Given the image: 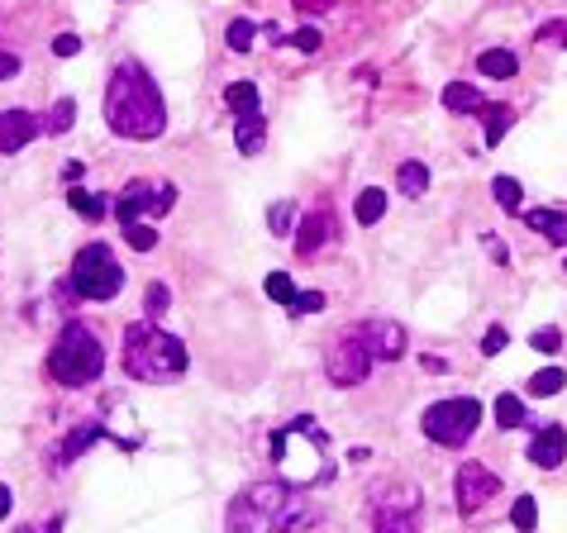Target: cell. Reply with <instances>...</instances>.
I'll use <instances>...</instances> for the list:
<instances>
[{
    "instance_id": "cell-29",
    "label": "cell",
    "mask_w": 567,
    "mask_h": 533,
    "mask_svg": "<svg viewBox=\"0 0 567 533\" xmlns=\"http://www.w3.org/2000/svg\"><path fill=\"white\" fill-rule=\"evenodd\" d=\"M510 105H487V148H496L500 139H506V129H510Z\"/></svg>"
},
{
    "instance_id": "cell-1",
    "label": "cell",
    "mask_w": 567,
    "mask_h": 533,
    "mask_svg": "<svg viewBox=\"0 0 567 533\" xmlns=\"http://www.w3.org/2000/svg\"><path fill=\"white\" fill-rule=\"evenodd\" d=\"M105 124L120 133V139H158L167 129V100L158 91V81L143 72L139 62H120L105 86Z\"/></svg>"
},
{
    "instance_id": "cell-43",
    "label": "cell",
    "mask_w": 567,
    "mask_h": 533,
    "mask_svg": "<svg viewBox=\"0 0 567 533\" xmlns=\"http://www.w3.org/2000/svg\"><path fill=\"white\" fill-rule=\"evenodd\" d=\"M10 505H14V500H10V486L0 481V519H10Z\"/></svg>"
},
{
    "instance_id": "cell-30",
    "label": "cell",
    "mask_w": 567,
    "mask_h": 533,
    "mask_svg": "<svg viewBox=\"0 0 567 533\" xmlns=\"http://www.w3.org/2000/svg\"><path fill=\"white\" fill-rule=\"evenodd\" d=\"M253 33H258V24H253V20H233V24H229V33H224V43L233 48V53H248V48H253Z\"/></svg>"
},
{
    "instance_id": "cell-25",
    "label": "cell",
    "mask_w": 567,
    "mask_h": 533,
    "mask_svg": "<svg viewBox=\"0 0 567 533\" xmlns=\"http://www.w3.org/2000/svg\"><path fill=\"white\" fill-rule=\"evenodd\" d=\"M444 105L448 110H481V95L467 86V81H448V86H444Z\"/></svg>"
},
{
    "instance_id": "cell-11",
    "label": "cell",
    "mask_w": 567,
    "mask_h": 533,
    "mask_svg": "<svg viewBox=\"0 0 567 533\" xmlns=\"http://www.w3.org/2000/svg\"><path fill=\"white\" fill-rule=\"evenodd\" d=\"M491 495H500V481L481 462H462L458 466V510L462 514H477V510L491 505Z\"/></svg>"
},
{
    "instance_id": "cell-14",
    "label": "cell",
    "mask_w": 567,
    "mask_h": 533,
    "mask_svg": "<svg viewBox=\"0 0 567 533\" xmlns=\"http://www.w3.org/2000/svg\"><path fill=\"white\" fill-rule=\"evenodd\" d=\"M329 239H334V210L320 205V210H310L306 220H300V229H296V253L310 257V253H320Z\"/></svg>"
},
{
    "instance_id": "cell-26",
    "label": "cell",
    "mask_w": 567,
    "mask_h": 533,
    "mask_svg": "<svg viewBox=\"0 0 567 533\" xmlns=\"http://www.w3.org/2000/svg\"><path fill=\"white\" fill-rule=\"evenodd\" d=\"M72 124H77V100H72V95H62V100H58V105H53V110H48V120H43V129H48V133H67V129H72Z\"/></svg>"
},
{
    "instance_id": "cell-12",
    "label": "cell",
    "mask_w": 567,
    "mask_h": 533,
    "mask_svg": "<svg viewBox=\"0 0 567 533\" xmlns=\"http://www.w3.org/2000/svg\"><path fill=\"white\" fill-rule=\"evenodd\" d=\"M43 133V120L33 110H0V158L20 153Z\"/></svg>"
},
{
    "instance_id": "cell-33",
    "label": "cell",
    "mask_w": 567,
    "mask_h": 533,
    "mask_svg": "<svg viewBox=\"0 0 567 533\" xmlns=\"http://www.w3.org/2000/svg\"><path fill=\"white\" fill-rule=\"evenodd\" d=\"M124 239H129L133 253H153V248H158V229H148V224L139 220V224H129V229H124Z\"/></svg>"
},
{
    "instance_id": "cell-4",
    "label": "cell",
    "mask_w": 567,
    "mask_h": 533,
    "mask_svg": "<svg viewBox=\"0 0 567 533\" xmlns=\"http://www.w3.org/2000/svg\"><path fill=\"white\" fill-rule=\"evenodd\" d=\"M325 447H329V433L310 420V414H296L287 429L272 433V462L281 481H291V486H315V481L329 476L325 466Z\"/></svg>"
},
{
    "instance_id": "cell-8",
    "label": "cell",
    "mask_w": 567,
    "mask_h": 533,
    "mask_svg": "<svg viewBox=\"0 0 567 533\" xmlns=\"http://www.w3.org/2000/svg\"><path fill=\"white\" fill-rule=\"evenodd\" d=\"M477 424H481V405H477L472 395H448V400H434V405L425 410V420H420L425 438L444 443V447H462V443L477 433Z\"/></svg>"
},
{
    "instance_id": "cell-44",
    "label": "cell",
    "mask_w": 567,
    "mask_h": 533,
    "mask_svg": "<svg viewBox=\"0 0 567 533\" xmlns=\"http://www.w3.org/2000/svg\"><path fill=\"white\" fill-rule=\"evenodd\" d=\"M425 372H448V362H444V357H434V353H429V357H425Z\"/></svg>"
},
{
    "instance_id": "cell-32",
    "label": "cell",
    "mask_w": 567,
    "mask_h": 533,
    "mask_svg": "<svg viewBox=\"0 0 567 533\" xmlns=\"http://www.w3.org/2000/svg\"><path fill=\"white\" fill-rule=\"evenodd\" d=\"M510 519H515V528H520V533H534V524H539V505H534V495H520V500H515Z\"/></svg>"
},
{
    "instance_id": "cell-5",
    "label": "cell",
    "mask_w": 567,
    "mask_h": 533,
    "mask_svg": "<svg viewBox=\"0 0 567 533\" xmlns=\"http://www.w3.org/2000/svg\"><path fill=\"white\" fill-rule=\"evenodd\" d=\"M48 372H53V381L67 391H81V386H91V381H100V372H105V348H100L96 329L81 324V320L67 324L58 333L53 353H48Z\"/></svg>"
},
{
    "instance_id": "cell-31",
    "label": "cell",
    "mask_w": 567,
    "mask_h": 533,
    "mask_svg": "<svg viewBox=\"0 0 567 533\" xmlns=\"http://www.w3.org/2000/svg\"><path fill=\"white\" fill-rule=\"evenodd\" d=\"M262 291H267V300H277V305H291V300H296V286H291L287 272H272L262 281Z\"/></svg>"
},
{
    "instance_id": "cell-7",
    "label": "cell",
    "mask_w": 567,
    "mask_h": 533,
    "mask_svg": "<svg viewBox=\"0 0 567 533\" xmlns=\"http://www.w3.org/2000/svg\"><path fill=\"white\" fill-rule=\"evenodd\" d=\"M72 291L81 300H114L124 291V266L105 243H87L72 257Z\"/></svg>"
},
{
    "instance_id": "cell-15",
    "label": "cell",
    "mask_w": 567,
    "mask_h": 533,
    "mask_svg": "<svg viewBox=\"0 0 567 533\" xmlns=\"http://www.w3.org/2000/svg\"><path fill=\"white\" fill-rule=\"evenodd\" d=\"M534 466H562L567 457V433L558 424H534V443H529V453H525Z\"/></svg>"
},
{
    "instance_id": "cell-37",
    "label": "cell",
    "mask_w": 567,
    "mask_h": 533,
    "mask_svg": "<svg viewBox=\"0 0 567 533\" xmlns=\"http://www.w3.org/2000/svg\"><path fill=\"white\" fill-rule=\"evenodd\" d=\"M291 43L300 48V53H320V43H325V39H320V29H315V24H306V29H296V33H291Z\"/></svg>"
},
{
    "instance_id": "cell-41",
    "label": "cell",
    "mask_w": 567,
    "mask_h": 533,
    "mask_svg": "<svg viewBox=\"0 0 567 533\" xmlns=\"http://www.w3.org/2000/svg\"><path fill=\"white\" fill-rule=\"evenodd\" d=\"M539 43H567V20H553L539 29Z\"/></svg>"
},
{
    "instance_id": "cell-36",
    "label": "cell",
    "mask_w": 567,
    "mask_h": 533,
    "mask_svg": "<svg viewBox=\"0 0 567 533\" xmlns=\"http://www.w3.org/2000/svg\"><path fill=\"white\" fill-rule=\"evenodd\" d=\"M325 305H329L325 291H300V295L291 300V314H320Z\"/></svg>"
},
{
    "instance_id": "cell-10",
    "label": "cell",
    "mask_w": 567,
    "mask_h": 533,
    "mask_svg": "<svg viewBox=\"0 0 567 533\" xmlns=\"http://www.w3.org/2000/svg\"><path fill=\"white\" fill-rule=\"evenodd\" d=\"M177 205V186L172 181H162V186H153V181H129V186L120 191V200H114V214H120V224H139L143 214H167Z\"/></svg>"
},
{
    "instance_id": "cell-34",
    "label": "cell",
    "mask_w": 567,
    "mask_h": 533,
    "mask_svg": "<svg viewBox=\"0 0 567 533\" xmlns=\"http://www.w3.org/2000/svg\"><path fill=\"white\" fill-rule=\"evenodd\" d=\"M143 305H148V320H162L167 305H172V291H167L162 281H153V286L143 291Z\"/></svg>"
},
{
    "instance_id": "cell-40",
    "label": "cell",
    "mask_w": 567,
    "mask_h": 533,
    "mask_svg": "<svg viewBox=\"0 0 567 533\" xmlns=\"http://www.w3.org/2000/svg\"><path fill=\"white\" fill-rule=\"evenodd\" d=\"M500 348H506V329H500V324H491V329H487V339H481V353H487V357H496Z\"/></svg>"
},
{
    "instance_id": "cell-24",
    "label": "cell",
    "mask_w": 567,
    "mask_h": 533,
    "mask_svg": "<svg viewBox=\"0 0 567 533\" xmlns=\"http://www.w3.org/2000/svg\"><path fill=\"white\" fill-rule=\"evenodd\" d=\"M496 424H500V429H520V424H529V420H525V400L510 395V391L496 395Z\"/></svg>"
},
{
    "instance_id": "cell-45",
    "label": "cell",
    "mask_w": 567,
    "mask_h": 533,
    "mask_svg": "<svg viewBox=\"0 0 567 533\" xmlns=\"http://www.w3.org/2000/svg\"><path fill=\"white\" fill-rule=\"evenodd\" d=\"M0 53H5V48H0Z\"/></svg>"
},
{
    "instance_id": "cell-18",
    "label": "cell",
    "mask_w": 567,
    "mask_h": 533,
    "mask_svg": "<svg viewBox=\"0 0 567 533\" xmlns=\"http://www.w3.org/2000/svg\"><path fill=\"white\" fill-rule=\"evenodd\" d=\"M534 233H544L548 243H567V210H529L525 214Z\"/></svg>"
},
{
    "instance_id": "cell-42",
    "label": "cell",
    "mask_w": 567,
    "mask_h": 533,
    "mask_svg": "<svg viewBox=\"0 0 567 533\" xmlns=\"http://www.w3.org/2000/svg\"><path fill=\"white\" fill-rule=\"evenodd\" d=\"M10 77H20V58H14V53H0V81H10Z\"/></svg>"
},
{
    "instance_id": "cell-27",
    "label": "cell",
    "mask_w": 567,
    "mask_h": 533,
    "mask_svg": "<svg viewBox=\"0 0 567 533\" xmlns=\"http://www.w3.org/2000/svg\"><path fill=\"white\" fill-rule=\"evenodd\" d=\"M491 191H496V205L506 214H515V210H520V200H525V191H520V181H515V176H496Z\"/></svg>"
},
{
    "instance_id": "cell-28",
    "label": "cell",
    "mask_w": 567,
    "mask_h": 533,
    "mask_svg": "<svg viewBox=\"0 0 567 533\" xmlns=\"http://www.w3.org/2000/svg\"><path fill=\"white\" fill-rule=\"evenodd\" d=\"M567 386V376L558 372V366H544V372L529 376V395H558Z\"/></svg>"
},
{
    "instance_id": "cell-20",
    "label": "cell",
    "mask_w": 567,
    "mask_h": 533,
    "mask_svg": "<svg viewBox=\"0 0 567 533\" xmlns=\"http://www.w3.org/2000/svg\"><path fill=\"white\" fill-rule=\"evenodd\" d=\"M396 191H400V195H425V191H429V167H425V162H400Z\"/></svg>"
},
{
    "instance_id": "cell-35",
    "label": "cell",
    "mask_w": 567,
    "mask_h": 533,
    "mask_svg": "<svg viewBox=\"0 0 567 533\" xmlns=\"http://www.w3.org/2000/svg\"><path fill=\"white\" fill-rule=\"evenodd\" d=\"M291 220H296L291 200H277V205L267 210V224H272V233H277V239H281V233H296V229H291Z\"/></svg>"
},
{
    "instance_id": "cell-38",
    "label": "cell",
    "mask_w": 567,
    "mask_h": 533,
    "mask_svg": "<svg viewBox=\"0 0 567 533\" xmlns=\"http://www.w3.org/2000/svg\"><path fill=\"white\" fill-rule=\"evenodd\" d=\"M529 348H539V353H558V348H562V333H558V329H534Z\"/></svg>"
},
{
    "instance_id": "cell-17",
    "label": "cell",
    "mask_w": 567,
    "mask_h": 533,
    "mask_svg": "<svg viewBox=\"0 0 567 533\" xmlns=\"http://www.w3.org/2000/svg\"><path fill=\"white\" fill-rule=\"evenodd\" d=\"M96 438H105V429H100V424H81V429H72V433H67V443L58 447V466H72Z\"/></svg>"
},
{
    "instance_id": "cell-2",
    "label": "cell",
    "mask_w": 567,
    "mask_h": 533,
    "mask_svg": "<svg viewBox=\"0 0 567 533\" xmlns=\"http://www.w3.org/2000/svg\"><path fill=\"white\" fill-rule=\"evenodd\" d=\"M310 519L306 495H296L291 481H253L229 500L224 533H296Z\"/></svg>"
},
{
    "instance_id": "cell-6",
    "label": "cell",
    "mask_w": 567,
    "mask_h": 533,
    "mask_svg": "<svg viewBox=\"0 0 567 533\" xmlns=\"http://www.w3.org/2000/svg\"><path fill=\"white\" fill-rule=\"evenodd\" d=\"M372 533H420V491L410 481H377L367 491Z\"/></svg>"
},
{
    "instance_id": "cell-3",
    "label": "cell",
    "mask_w": 567,
    "mask_h": 533,
    "mask_svg": "<svg viewBox=\"0 0 567 533\" xmlns=\"http://www.w3.org/2000/svg\"><path fill=\"white\" fill-rule=\"evenodd\" d=\"M187 343L172 339V333H162L153 320L143 324H129L124 329V372L133 381H148V386H162V381H172L187 372Z\"/></svg>"
},
{
    "instance_id": "cell-13",
    "label": "cell",
    "mask_w": 567,
    "mask_h": 533,
    "mask_svg": "<svg viewBox=\"0 0 567 533\" xmlns=\"http://www.w3.org/2000/svg\"><path fill=\"white\" fill-rule=\"evenodd\" d=\"M358 329H362V339H367V348H372L377 362H396L400 353H406V329H400V324H391V320H367V324H358Z\"/></svg>"
},
{
    "instance_id": "cell-22",
    "label": "cell",
    "mask_w": 567,
    "mask_h": 533,
    "mask_svg": "<svg viewBox=\"0 0 567 533\" xmlns=\"http://www.w3.org/2000/svg\"><path fill=\"white\" fill-rule=\"evenodd\" d=\"M67 205H72L81 220H100V214H105V195H96L87 186H72V191H67Z\"/></svg>"
},
{
    "instance_id": "cell-19",
    "label": "cell",
    "mask_w": 567,
    "mask_h": 533,
    "mask_svg": "<svg viewBox=\"0 0 567 533\" xmlns=\"http://www.w3.org/2000/svg\"><path fill=\"white\" fill-rule=\"evenodd\" d=\"M515 67H520V62H515L510 48H487V53L477 58V72H481V77H491V81H510V77H515Z\"/></svg>"
},
{
    "instance_id": "cell-21",
    "label": "cell",
    "mask_w": 567,
    "mask_h": 533,
    "mask_svg": "<svg viewBox=\"0 0 567 533\" xmlns=\"http://www.w3.org/2000/svg\"><path fill=\"white\" fill-rule=\"evenodd\" d=\"M224 105L233 114H258V86L253 81H233V86H224Z\"/></svg>"
},
{
    "instance_id": "cell-23",
    "label": "cell",
    "mask_w": 567,
    "mask_h": 533,
    "mask_svg": "<svg viewBox=\"0 0 567 533\" xmlns=\"http://www.w3.org/2000/svg\"><path fill=\"white\" fill-rule=\"evenodd\" d=\"M381 214H387V191H381V186L358 191V224H377Z\"/></svg>"
},
{
    "instance_id": "cell-16",
    "label": "cell",
    "mask_w": 567,
    "mask_h": 533,
    "mask_svg": "<svg viewBox=\"0 0 567 533\" xmlns=\"http://www.w3.org/2000/svg\"><path fill=\"white\" fill-rule=\"evenodd\" d=\"M233 143H239L243 158H258L262 143H267V120H262V114H239V124H233Z\"/></svg>"
},
{
    "instance_id": "cell-9",
    "label": "cell",
    "mask_w": 567,
    "mask_h": 533,
    "mask_svg": "<svg viewBox=\"0 0 567 533\" xmlns=\"http://www.w3.org/2000/svg\"><path fill=\"white\" fill-rule=\"evenodd\" d=\"M372 362L377 357H372V348H367L362 329H343L325 353V376L334 386H358V381H367V372H372Z\"/></svg>"
},
{
    "instance_id": "cell-39",
    "label": "cell",
    "mask_w": 567,
    "mask_h": 533,
    "mask_svg": "<svg viewBox=\"0 0 567 533\" xmlns=\"http://www.w3.org/2000/svg\"><path fill=\"white\" fill-rule=\"evenodd\" d=\"M53 53H58V58H77V53H81V39H77V33H58V39H53Z\"/></svg>"
}]
</instances>
